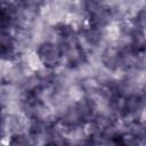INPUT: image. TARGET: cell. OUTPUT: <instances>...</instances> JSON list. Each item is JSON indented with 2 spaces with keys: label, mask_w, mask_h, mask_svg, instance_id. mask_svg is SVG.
Returning a JSON list of instances; mask_svg holds the SVG:
<instances>
[{
  "label": "cell",
  "mask_w": 146,
  "mask_h": 146,
  "mask_svg": "<svg viewBox=\"0 0 146 146\" xmlns=\"http://www.w3.org/2000/svg\"><path fill=\"white\" fill-rule=\"evenodd\" d=\"M141 34H143L144 39L146 40V27H144V29H143V31H141Z\"/></svg>",
  "instance_id": "277c9868"
},
{
  "label": "cell",
  "mask_w": 146,
  "mask_h": 146,
  "mask_svg": "<svg viewBox=\"0 0 146 146\" xmlns=\"http://www.w3.org/2000/svg\"><path fill=\"white\" fill-rule=\"evenodd\" d=\"M138 117H139V122L140 123H146V105L141 107Z\"/></svg>",
  "instance_id": "7a4b0ae2"
},
{
  "label": "cell",
  "mask_w": 146,
  "mask_h": 146,
  "mask_svg": "<svg viewBox=\"0 0 146 146\" xmlns=\"http://www.w3.org/2000/svg\"><path fill=\"white\" fill-rule=\"evenodd\" d=\"M68 100L73 102L74 104H78L80 102L84 100L87 90L84 89V87L82 84H78V83H71L68 86V89L66 91Z\"/></svg>",
  "instance_id": "6da1fadb"
},
{
  "label": "cell",
  "mask_w": 146,
  "mask_h": 146,
  "mask_svg": "<svg viewBox=\"0 0 146 146\" xmlns=\"http://www.w3.org/2000/svg\"><path fill=\"white\" fill-rule=\"evenodd\" d=\"M73 51H74V50H73V48H71V49H70V52H71V54H73ZM67 57H68L70 59H72V58H73V55H67ZM79 57H80L79 55H74V58H79Z\"/></svg>",
  "instance_id": "3957f363"
}]
</instances>
